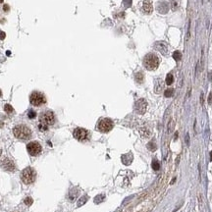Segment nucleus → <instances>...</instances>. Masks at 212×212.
<instances>
[{
  "mask_svg": "<svg viewBox=\"0 0 212 212\" xmlns=\"http://www.w3.org/2000/svg\"><path fill=\"white\" fill-rule=\"evenodd\" d=\"M27 152L30 153V155L37 156L42 151V147H41V145L37 142H31L30 144H27Z\"/></svg>",
  "mask_w": 212,
  "mask_h": 212,
  "instance_id": "nucleus-7",
  "label": "nucleus"
},
{
  "mask_svg": "<svg viewBox=\"0 0 212 212\" xmlns=\"http://www.w3.org/2000/svg\"><path fill=\"white\" fill-rule=\"evenodd\" d=\"M37 178V173H35V169L32 167H27L22 171L21 174V179L23 181L24 184L26 185H31L35 181Z\"/></svg>",
  "mask_w": 212,
  "mask_h": 212,
  "instance_id": "nucleus-3",
  "label": "nucleus"
},
{
  "mask_svg": "<svg viewBox=\"0 0 212 212\" xmlns=\"http://www.w3.org/2000/svg\"><path fill=\"white\" fill-rule=\"evenodd\" d=\"M55 122V115L54 113L50 111V110H47V111H43L40 113L39 115V123L43 124V125L46 126H50L53 125Z\"/></svg>",
  "mask_w": 212,
  "mask_h": 212,
  "instance_id": "nucleus-4",
  "label": "nucleus"
},
{
  "mask_svg": "<svg viewBox=\"0 0 212 212\" xmlns=\"http://www.w3.org/2000/svg\"><path fill=\"white\" fill-rule=\"evenodd\" d=\"M13 134L18 139L27 140L32 137V130L24 124H20V125L14 127Z\"/></svg>",
  "mask_w": 212,
  "mask_h": 212,
  "instance_id": "nucleus-1",
  "label": "nucleus"
},
{
  "mask_svg": "<svg viewBox=\"0 0 212 212\" xmlns=\"http://www.w3.org/2000/svg\"><path fill=\"white\" fill-rule=\"evenodd\" d=\"M1 168L4 170V171L13 172L16 170V165L10 158H4L3 160L1 161Z\"/></svg>",
  "mask_w": 212,
  "mask_h": 212,
  "instance_id": "nucleus-10",
  "label": "nucleus"
},
{
  "mask_svg": "<svg viewBox=\"0 0 212 212\" xmlns=\"http://www.w3.org/2000/svg\"><path fill=\"white\" fill-rule=\"evenodd\" d=\"M74 137L76 139H78L79 142H85V140L87 139L89 137V132H87L86 129H82V128H77L74 131Z\"/></svg>",
  "mask_w": 212,
  "mask_h": 212,
  "instance_id": "nucleus-8",
  "label": "nucleus"
},
{
  "mask_svg": "<svg viewBox=\"0 0 212 212\" xmlns=\"http://www.w3.org/2000/svg\"><path fill=\"white\" fill-rule=\"evenodd\" d=\"M156 9H157V11L160 14H166L168 12V10H169V4L165 0H160V1L157 2Z\"/></svg>",
  "mask_w": 212,
  "mask_h": 212,
  "instance_id": "nucleus-11",
  "label": "nucleus"
},
{
  "mask_svg": "<svg viewBox=\"0 0 212 212\" xmlns=\"http://www.w3.org/2000/svg\"><path fill=\"white\" fill-rule=\"evenodd\" d=\"M2 96V92H1V89H0V97Z\"/></svg>",
  "mask_w": 212,
  "mask_h": 212,
  "instance_id": "nucleus-40",
  "label": "nucleus"
},
{
  "mask_svg": "<svg viewBox=\"0 0 212 212\" xmlns=\"http://www.w3.org/2000/svg\"><path fill=\"white\" fill-rule=\"evenodd\" d=\"M147 148H148V149H149L150 151H155V150H156V148H157V146H156L155 142H154V140H152V142H148V144H147Z\"/></svg>",
  "mask_w": 212,
  "mask_h": 212,
  "instance_id": "nucleus-21",
  "label": "nucleus"
},
{
  "mask_svg": "<svg viewBox=\"0 0 212 212\" xmlns=\"http://www.w3.org/2000/svg\"><path fill=\"white\" fill-rule=\"evenodd\" d=\"M159 168H160V163H159L157 160H153L152 161V169L155 170V171H157V170H159Z\"/></svg>",
  "mask_w": 212,
  "mask_h": 212,
  "instance_id": "nucleus-26",
  "label": "nucleus"
},
{
  "mask_svg": "<svg viewBox=\"0 0 212 212\" xmlns=\"http://www.w3.org/2000/svg\"><path fill=\"white\" fill-rule=\"evenodd\" d=\"M87 199H89V197H87V195H84V197H80V199L78 200V203H77V206H78V207H81V206H82L87 201Z\"/></svg>",
  "mask_w": 212,
  "mask_h": 212,
  "instance_id": "nucleus-18",
  "label": "nucleus"
},
{
  "mask_svg": "<svg viewBox=\"0 0 212 212\" xmlns=\"http://www.w3.org/2000/svg\"><path fill=\"white\" fill-rule=\"evenodd\" d=\"M208 103H209V104H211V103H212V92H211L210 94H209V96H208Z\"/></svg>",
  "mask_w": 212,
  "mask_h": 212,
  "instance_id": "nucleus-33",
  "label": "nucleus"
},
{
  "mask_svg": "<svg viewBox=\"0 0 212 212\" xmlns=\"http://www.w3.org/2000/svg\"><path fill=\"white\" fill-rule=\"evenodd\" d=\"M4 110H5V112L8 113V114H11V113H13V112H14V108L10 105V104H5Z\"/></svg>",
  "mask_w": 212,
  "mask_h": 212,
  "instance_id": "nucleus-25",
  "label": "nucleus"
},
{
  "mask_svg": "<svg viewBox=\"0 0 212 212\" xmlns=\"http://www.w3.org/2000/svg\"><path fill=\"white\" fill-rule=\"evenodd\" d=\"M104 200V195L103 194H99V195H97V197L94 199V202L95 203H100L101 201H103Z\"/></svg>",
  "mask_w": 212,
  "mask_h": 212,
  "instance_id": "nucleus-29",
  "label": "nucleus"
},
{
  "mask_svg": "<svg viewBox=\"0 0 212 212\" xmlns=\"http://www.w3.org/2000/svg\"><path fill=\"white\" fill-rule=\"evenodd\" d=\"M24 202H25V204H26V205L30 206V205H32V202H34V200H32V197H26V199H25Z\"/></svg>",
  "mask_w": 212,
  "mask_h": 212,
  "instance_id": "nucleus-28",
  "label": "nucleus"
},
{
  "mask_svg": "<svg viewBox=\"0 0 212 212\" xmlns=\"http://www.w3.org/2000/svg\"><path fill=\"white\" fill-rule=\"evenodd\" d=\"M1 153H2V151H1V148H0V156H1Z\"/></svg>",
  "mask_w": 212,
  "mask_h": 212,
  "instance_id": "nucleus-41",
  "label": "nucleus"
},
{
  "mask_svg": "<svg viewBox=\"0 0 212 212\" xmlns=\"http://www.w3.org/2000/svg\"><path fill=\"white\" fill-rule=\"evenodd\" d=\"M2 2H3V0H0V3H2Z\"/></svg>",
  "mask_w": 212,
  "mask_h": 212,
  "instance_id": "nucleus-43",
  "label": "nucleus"
},
{
  "mask_svg": "<svg viewBox=\"0 0 212 212\" xmlns=\"http://www.w3.org/2000/svg\"><path fill=\"white\" fill-rule=\"evenodd\" d=\"M135 79H136V82L137 84H142V82H144V74L142 73H137L136 75H135Z\"/></svg>",
  "mask_w": 212,
  "mask_h": 212,
  "instance_id": "nucleus-19",
  "label": "nucleus"
},
{
  "mask_svg": "<svg viewBox=\"0 0 212 212\" xmlns=\"http://www.w3.org/2000/svg\"><path fill=\"white\" fill-rule=\"evenodd\" d=\"M173 82H174V77H173V75L171 73L168 74L167 77H166V85H168V86H171V85L173 84Z\"/></svg>",
  "mask_w": 212,
  "mask_h": 212,
  "instance_id": "nucleus-20",
  "label": "nucleus"
},
{
  "mask_svg": "<svg viewBox=\"0 0 212 212\" xmlns=\"http://www.w3.org/2000/svg\"><path fill=\"white\" fill-rule=\"evenodd\" d=\"M142 10L145 14H151L153 11V6L152 3L149 0H144V3H142Z\"/></svg>",
  "mask_w": 212,
  "mask_h": 212,
  "instance_id": "nucleus-13",
  "label": "nucleus"
},
{
  "mask_svg": "<svg viewBox=\"0 0 212 212\" xmlns=\"http://www.w3.org/2000/svg\"><path fill=\"white\" fill-rule=\"evenodd\" d=\"M174 127H175V121L173 118L169 120V122H168V125H167V132L168 134H171L174 132Z\"/></svg>",
  "mask_w": 212,
  "mask_h": 212,
  "instance_id": "nucleus-17",
  "label": "nucleus"
},
{
  "mask_svg": "<svg viewBox=\"0 0 212 212\" xmlns=\"http://www.w3.org/2000/svg\"><path fill=\"white\" fill-rule=\"evenodd\" d=\"M185 142H186V144L188 145V146H189V134H187V135H186V137H185Z\"/></svg>",
  "mask_w": 212,
  "mask_h": 212,
  "instance_id": "nucleus-31",
  "label": "nucleus"
},
{
  "mask_svg": "<svg viewBox=\"0 0 212 212\" xmlns=\"http://www.w3.org/2000/svg\"><path fill=\"white\" fill-rule=\"evenodd\" d=\"M210 160L212 161V151H211V152H210Z\"/></svg>",
  "mask_w": 212,
  "mask_h": 212,
  "instance_id": "nucleus-39",
  "label": "nucleus"
},
{
  "mask_svg": "<svg viewBox=\"0 0 212 212\" xmlns=\"http://www.w3.org/2000/svg\"><path fill=\"white\" fill-rule=\"evenodd\" d=\"M164 89V82L161 79H157L155 81V85H154V92L155 93H161L162 90Z\"/></svg>",
  "mask_w": 212,
  "mask_h": 212,
  "instance_id": "nucleus-14",
  "label": "nucleus"
},
{
  "mask_svg": "<svg viewBox=\"0 0 212 212\" xmlns=\"http://www.w3.org/2000/svg\"><path fill=\"white\" fill-rule=\"evenodd\" d=\"M171 8L173 11H176L179 8V1L178 0H171Z\"/></svg>",
  "mask_w": 212,
  "mask_h": 212,
  "instance_id": "nucleus-22",
  "label": "nucleus"
},
{
  "mask_svg": "<svg viewBox=\"0 0 212 212\" xmlns=\"http://www.w3.org/2000/svg\"><path fill=\"white\" fill-rule=\"evenodd\" d=\"M5 37H6V34H5L4 32L0 31V39H1V40H3Z\"/></svg>",
  "mask_w": 212,
  "mask_h": 212,
  "instance_id": "nucleus-32",
  "label": "nucleus"
},
{
  "mask_svg": "<svg viewBox=\"0 0 212 212\" xmlns=\"http://www.w3.org/2000/svg\"><path fill=\"white\" fill-rule=\"evenodd\" d=\"M27 117L30 118V119H35V117H37V113L34 110H30L29 112H27Z\"/></svg>",
  "mask_w": 212,
  "mask_h": 212,
  "instance_id": "nucleus-27",
  "label": "nucleus"
},
{
  "mask_svg": "<svg viewBox=\"0 0 212 212\" xmlns=\"http://www.w3.org/2000/svg\"><path fill=\"white\" fill-rule=\"evenodd\" d=\"M146 108H147V102L144 98H140V99H139L135 103V111L139 115L144 114L145 111H146Z\"/></svg>",
  "mask_w": 212,
  "mask_h": 212,
  "instance_id": "nucleus-9",
  "label": "nucleus"
},
{
  "mask_svg": "<svg viewBox=\"0 0 212 212\" xmlns=\"http://www.w3.org/2000/svg\"><path fill=\"white\" fill-rule=\"evenodd\" d=\"M160 63V59L158 58L157 55L153 54V53H148L144 56V66L145 69L149 71L156 70L159 66Z\"/></svg>",
  "mask_w": 212,
  "mask_h": 212,
  "instance_id": "nucleus-2",
  "label": "nucleus"
},
{
  "mask_svg": "<svg viewBox=\"0 0 212 212\" xmlns=\"http://www.w3.org/2000/svg\"><path fill=\"white\" fill-rule=\"evenodd\" d=\"M200 103H201V105H203V93L200 94Z\"/></svg>",
  "mask_w": 212,
  "mask_h": 212,
  "instance_id": "nucleus-35",
  "label": "nucleus"
},
{
  "mask_svg": "<svg viewBox=\"0 0 212 212\" xmlns=\"http://www.w3.org/2000/svg\"><path fill=\"white\" fill-rule=\"evenodd\" d=\"M154 48H155L156 50H158L161 54L167 55V52H168L167 43L163 42V41H158V42H155V44H154Z\"/></svg>",
  "mask_w": 212,
  "mask_h": 212,
  "instance_id": "nucleus-12",
  "label": "nucleus"
},
{
  "mask_svg": "<svg viewBox=\"0 0 212 212\" xmlns=\"http://www.w3.org/2000/svg\"><path fill=\"white\" fill-rule=\"evenodd\" d=\"M38 129H39V131H41V132H45V131H47L48 127L46 125H43V124H39V125H38Z\"/></svg>",
  "mask_w": 212,
  "mask_h": 212,
  "instance_id": "nucleus-30",
  "label": "nucleus"
},
{
  "mask_svg": "<svg viewBox=\"0 0 212 212\" xmlns=\"http://www.w3.org/2000/svg\"><path fill=\"white\" fill-rule=\"evenodd\" d=\"M139 134L142 137L147 139V137H149L151 136V131L148 128H146V127H142V128L139 129Z\"/></svg>",
  "mask_w": 212,
  "mask_h": 212,
  "instance_id": "nucleus-16",
  "label": "nucleus"
},
{
  "mask_svg": "<svg viewBox=\"0 0 212 212\" xmlns=\"http://www.w3.org/2000/svg\"><path fill=\"white\" fill-rule=\"evenodd\" d=\"M209 80L212 81V73H210V75H209Z\"/></svg>",
  "mask_w": 212,
  "mask_h": 212,
  "instance_id": "nucleus-37",
  "label": "nucleus"
},
{
  "mask_svg": "<svg viewBox=\"0 0 212 212\" xmlns=\"http://www.w3.org/2000/svg\"><path fill=\"white\" fill-rule=\"evenodd\" d=\"M30 102L34 106H41L46 102V98L43 93L39 92H34L30 96Z\"/></svg>",
  "mask_w": 212,
  "mask_h": 212,
  "instance_id": "nucleus-5",
  "label": "nucleus"
},
{
  "mask_svg": "<svg viewBox=\"0 0 212 212\" xmlns=\"http://www.w3.org/2000/svg\"><path fill=\"white\" fill-rule=\"evenodd\" d=\"M177 137H178V133L176 132V133H175V139H177Z\"/></svg>",
  "mask_w": 212,
  "mask_h": 212,
  "instance_id": "nucleus-38",
  "label": "nucleus"
},
{
  "mask_svg": "<svg viewBox=\"0 0 212 212\" xmlns=\"http://www.w3.org/2000/svg\"><path fill=\"white\" fill-rule=\"evenodd\" d=\"M179 160H180V156H178V157H177V161H176V165H178V164H179Z\"/></svg>",
  "mask_w": 212,
  "mask_h": 212,
  "instance_id": "nucleus-36",
  "label": "nucleus"
},
{
  "mask_svg": "<svg viewBox=\"0 0 212 212\" xmlns=\"http://www.w3.org/2000/svg\"><path fill=\"white\" fill-rule=\"evenodd\" d=\"M80 194V189L78 188H73L70 189V192H69V194H68V199L70 201H74L77 197H78V195Z\"/></svg>",
  "mask_w": 212,
  "mask_h": 212,
  "instance_id": "nucleus-15",
  "label": "nucleus"
},
{
  "mask_svg": "<svg viewBox=\"0 0 212 212\" xmlns=\"http://www.w3.org/2000/svg\"><path fill=\"white\" fill-rule=\"evenodd\" d=\"M174 94V89H168L164 92V96L165 97H171Z\"/></svg>",
  "mask_w": 212,
  "mask_h": 212,
  "instance_id": "nucleus-24",
  "label": "nucleus"
},
{
  "mask_svg": "<svg viewBox=\"0 0 212 212\" xmlns=\"http://www.w3.org/2000/svg\"><path fill=\"white\" fill-rule=\"evenodd\" d=\"M114 127V123L111 119L109 118H103L98 122L97 129L98 131H100L101 133H108L113 129Z\"/></svg>",
  "mask_w": 212,
  "mask_h": 212,
  "instance_id": "nucleus-6",
  "label": "nucleus"
},
{
  "mask_svg": "<svg viewBox=\"0 0 212 212\" xmlns=\"http://www.w3.org/2000/svg\"><path fill=\"white\" fill-rule=\"evenodd\" d=\"M1 127H2V123L0 122V128H1Z\"/></svg>",
  "mask_w": 212,
  "mask_h": 212,
  "instance_id": "nucleus-42",
  "label": "nucleus"
},
{
  "mask_svg": "<svg viewBox=\"0 0 212 212\" xmlns=\"http://www.w3.org/2000/svg\"><path fill=\"white\" fill-rule=\"evenodd\" d=\"M3 10L4 11H9V6H8V5H4V7H3Z\"/></svg>",
  "mask_w": 212,
  "mask_h": 212,
  "instance_id": "nucleus-34",
  "label": "nucleus"
},
{
  "mask_svg": "<svg viewBox=\"0 0 212 212\" xmlns=\"http://www.w3.org/2000/svg\"><path fill=\"white\" fill-rule=\"evenodd\" d=\"M173 58H174L177 62H179L182 59V53L180 51H175L174 53H173Z\"/></svg>",
  "mask_w": 212,
  "mask_h": 212,
  "instance_id": "nucleus-23",
  "label": "nucleus"
}]
</instances>
